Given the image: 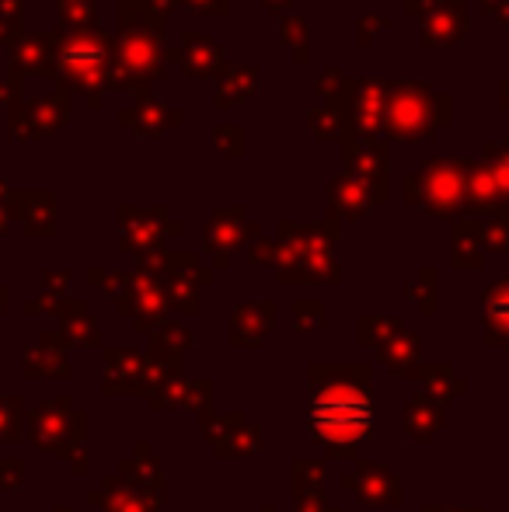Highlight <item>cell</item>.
<instances>
[{"label":"cell","mask_w":509,"mask_h":512,"mask_svg":"<svg viewBox=\"0 0 509 512\" xmlns=\"http://www.w3.org/2000/svg\"><path fill=\"white\" fill-rule=\"evenodd\" d=\"M492 317L496 321H509V283H503V290L492 293Z\"/></svg>","instance_id":"11"},{"label":"cell","mask_w":509,"mask_h":512,"mask_svg":"<svg viewBox=\"0 0 509 512\" xmlns=\"http://www.w3.org/2000/svg\"><path fill=\"white\" fill-rule=\"evenodd\" d=\"M381 88H367V95H363V102H360V112H363V129L367 133H374V126H377V115H381Z\"/></svg>","instance_id":"9"},{"label":"cell","mask_w":509,"mask_h":512,"mask_svg":"<svg viewBox=\"0 0 509 512\" xmlns=\"http://www.w3.org/2000/svg\"><path fill=\"white\" fill-rule=\"evenodd\" d=\"M21 7H25V0H0V18H4V21H14V25H18Z\"/></svg>","instance_id":"12"},{"label":"cell","mask_w":509,"mask_h":512,"mask_svg":"<svg viewBox=\"0 0 509 512\" xmlns=\"http://www.w3.org/2000/svg\"><path fill=\"white\" fill-rule=\"evenodd\" d=\"M185 4H196V7H210V11H220L224 0H185Z\"/></svg>","instance_id":"14"},{"label":"cell","mask_w":509,"mask_h":512,"mask_svg":"<svg viewBox=\"0 0 509 512\" xmlns=\"http://www.w3.org/2000/svg\"><path fill=\"white\" fill-rule=\"evenodd\" d=\"M70 98L67 91H56L46 98H28V102H14L11 108V136L25 140V136H49L70 119Z\"/></svg>","instance_id":"3"},{"label":"cell","mask_w":509,"mask_h":512,"mask_svg":"<svg viewBox=\"0 0 509 512\" xmlns=\"http://www.w3.org/2000/svg\"><path fill=\"white\" fill-rule=\"evenodd\" d=\"M112 42L98 28H77L70 35H53V63L56 74L88 95L91 108L102 102V88L112 77Z\"/></svg>","instance_id":"1"},{"label":"cell","mask_w":509,"mask_h":512,"mask_svg":"<svg viewBox=\"0 0 509 512\" xmlns=\"http://www.w3.org/2000/svg\"><path fill=\"white\" fill-rule=\"evenodd\" d=\"M18 77L14 74H7V77H0V108H7L11 112L14 102H18Z\"/></svg>","instance_id":"10"},{"label":"cell","mask_w":509,"mask_h":512,"mask_svg":"<svg viewBox=\"0 0 509 512\" xmlns=\"http://www.w3.org/2000/svg\"><path fill=\"white\" fill-rule=\"evenodd\" d=\"M116 63V77H157V70H161L157 67V42L143 28H129L119 42Z\"/></svg>","instance_id":"5"},{"label":"cell","mask_w":509,"mask_h":512,"mask_svg":"<svg viewBox=\"0 0 509 512\" xmlns=\"http://www.w3.org/2000/svg\"><path fill=\"white\" fill-rule=\"evenodd\" d=\"M7 227V213H4V206H0V230Z\"/></svg>","instance_id":"15"},{"label":"cell","mask_w":509,"mask_h":512,"mask_svg":"<svg viewBox=\"0 0 509 512\" xmlns=\"http://www.w3.org/2000/svg\"><path fill=\"white\" fill-rule=\"evenodd\" d=\"M189 49L182 53V63H185V74L189 77H199L203 70H213L220 60H224V53L217 49V42L210 39H199V35H189Z\"/></svg>","instance_id":"7"},{"label":"cell","mask_w":509,"mask_h":512,"mask_svg":"<svg viewBox=\"0 0 509 512\" xmlns=\"http://www.w3.org/2000/svg\"><path fill=\"white\" fill-rule=\"evenodd\" d=\"M56 11H60L63 25H70L77 32V28H91V25H95L98 0H60V4H56Z\"/></svg>","instance_id":"8"},{"label":"cell","mask_w":509,"mask_h":512,"mask_svg":"<svg viewBox=\"0 0 509 512\" xmlns=\"http://www.w3.org/2000/svg\"><path fill=\"white\" fill-rule=\"evenodd\" d=\"M53 35L39 32V35H18V42L11 46V67L7 74L21 77V74H53Z\"/></svg>","instance_id":"6"},{"label":"cell","mask_w":509,"mask_h":512,"mask_svg":"<svg viewBox=\"0 0 509 512\" xmlns=\"http://www.w3.org/2000/svg\"><path fill=\"white\" fill-rule=\"evenodd\" d=\"M387 105V126H391L394 136L401 140H419V136L433 133V105H429V95L422 88H394V98Z\"/></svg>","instance_id":"4"},{"label":"cell","mask_w":509,"mask_h":512,"mask_svg":"<svg viewBox=\"0 0 509 512\" xmlns=\"http://www.w3.org/2000/svg\"><path fill=\"white\" fill-rule=\"evenodd\" d=\"M18 35H21V28L14 25V21L0 18V46H14V42H18Z\"/></svg>","instance_id":"13"},{"label":"cell","mask_w":509,"mask_h":512,"mask_svg":"<svg viewBox=\"0 0 509 512\" xmlns=\"http://www.w3.org/2000/svg\"><path fill=\"white\" fill-rule=\"evenodd\" d=\"M370 401L367 394L349 391V387H335L314 398L311 405V425L318 436L332 439V443H353L370 429Z\"/></svg>","instance_id":"2"}]
</instances>
